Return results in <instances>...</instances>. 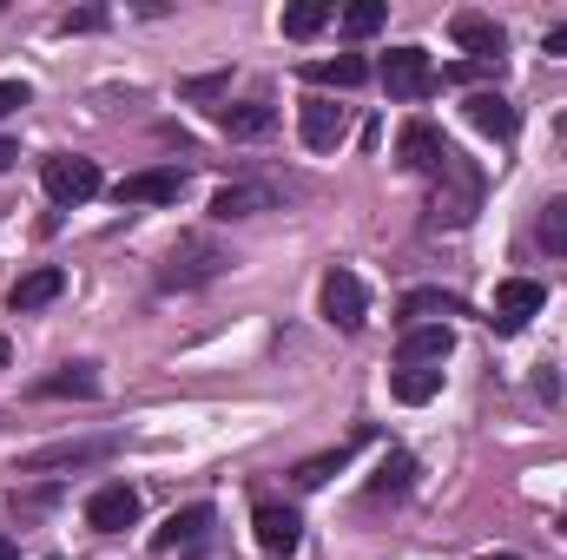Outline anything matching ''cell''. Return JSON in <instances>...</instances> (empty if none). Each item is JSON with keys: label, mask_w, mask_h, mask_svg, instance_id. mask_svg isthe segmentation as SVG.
<instances>
[{"label": "cell", "mask_w": 567, "mask_h": 560, "mask_svg": "<svg viewBox=\"0 0 567 560\" xmlns=\"http://www.w3.org/2000/svg\"><path fill=\"white\" fill-rule=\"evenodd\" d=\"M475 211H482V165H475V158H462V152H449V158H442V172H435L429 225H435V231H462Z\"/></svg>", "instance_id": "cell-1"}, {"label": "cell", "mask_w": 567, "mask_h": 560, "mask_svg": "<svg viewBox=\"0 0 567 560\" xmlns=\"http://www.w3.org/2000/svg\"><path fill=\"white\" fill-rule=\"evenodd\" d=\"M231 258L218 251V238H205V231H185L172 251H165V265H158V290H198V283H212L225 271Z\"/></svg>", "instance_id": "cell-2"}, {"label": "cell", "mask_w": 567, "mask_h": 560, "mask_svg": "<svg viewBox=\"0 0 567 560\" xmlns=\"http://www.w3.org/2000/svg\"><path fill=\"white\" fill-rule=\"evenodd\" d=\"M40 185H47V198H53V205H86V198H93L106 178H100V165H93V158H80V152H60V158H47Z\"/></svg>", "instance_id": "cell-3"}, {"label": "cell", "mask_w": 567, "mask_h": 560, "mask_svg": "<svg viewBox=\"0 0 567 560\" xmlns=\"http://www.w3.org/2000/svg\"><path fill=\"white\" fill-rule=\"evenodd\" d=\"M120 442L113 435H86V442H53V448H33V455H20V475H66V468H93V462H106Z\"/></svg>", "instance_id": "cell-4"}, {"label": "cell", "mask_w": 567, "mask_h": 560, "mask_svg": "<svg viewBox=\"0 0 567 560\" xmlns=\"http://www.w3.org/2000/svg\"><path fill=\"white\" fill-rule=\"evenodd\" d=\"M133 521H140V488L106 481V488L86 495V528H93V535H126Z\"/></svg>", "instance_id": "cell-5"}, {"label": "cell", "mask_w": 567, "mask_h": 560, "mask_svg": "<svg viewBox=\"0 0 567 560\" xmlns=\"http://www.w3.org/2000/svg\"><path fill=\"white\" fill-rule=\"evenodd\" d=\"M383 86H390V100H423L429 86H435V66H429L423 46H396V53H383Z\"/></svg>", "instance_id": "cell-6"}, {"label": "cell", "mask_w": 567, "mask_h": 560, "mask_svg": "<svg viewBox=\"0 0 567 560\" xmlns=\"http://www.w3.org/2000/svg\"><path fill=\"white\" fill-rule=\"evenodd\" d=\"M185 198V172L178 165H145L120 178V205H178Z\"/></svg>", "instance_id": "cell-7"}, {"label": "cell", "mask_w": 567, "mask_h": 560, "mask_svg": "<svg viewBox=\"0 0 567 560\" xmlns=\"http://www.w3.org/2000/svg\"><path fill=\"white\" fill-rule=\"evenodd\" d=\"M323 317L337 323V330H363V317H370V290L357 271H330L323 278Z\"/></svg>", "instance_id": "cell-8"}, {"label": "cell", "mask_w": 567, "mask_h": 560, "mask_svg": "<svg viewBox=\"0 0 567 560\" xmlns=\"http://www.w3.org/2000/svg\"><path fill=\"white\" fill-rule=\"evenodd\" d=\"M542 303H548V283H535V278H508L502 290H495V317H488V323L515 336V330H522L528 317H542Z\"/></svg>", "instance_id": "cell-9"}, {"label": "cell", "mask_w": 567, "mask_h": 560, "mask_svg": "<svg viewBox=\"0 0 567 560\" xmlns=\"http://www.w3.org/2000/svg\"><path fill=\"white\" fill-rule=\"evenodd\" d=\"M449 152H455V145L442 139V133H435L429 120H410V126L396 133V158H403V172H429V178H435Z\"/></svg>", "instance_id": "cell-10"}, {"label": "cell", "mask_w": 567, "mask_h": 560, "mask_svg": "<svg viewBox=\"0 0 567 560\" xmlns=\"http://www.w3.org/2000/svg\"><path fill=\"white\" fill-rule=\"evenodd\" d=\"M455 40L468 46V60L475 66H495L502 73V53H508V33L488 20V13H455Z\"/></svg>", "instance_id": "cell-11"}, {"label": "cell", "mask_w": 567, "mask_h": 560, "mask_svg": "<svg viewBox=\"0 0 567 560\" xmlns=\"http://www.w3.org/2000/svg\"><path fill=\"white\" fill-rule=\"evenodd\" d=\"M251 528H258V548H265V554H290V548L303 541V521H297V508H284V501H258V508H251Z\"/></svg>", "instance_id": "cell-12"}, {"label": "cell", "mask_w": 567, "mask_h": 560, "mask_svg": "<svg viewBox=\"0 0 567 560\" xmlns=\"http://www.w3.org/2000/svg\"><path fill=\"white\" fill-rule=\"evenodd\" d=\"M297 133H303L310 152H330V145H343V133H350V113H343L337 100H310V106L297 113Z\"/></svg>", "instance_id": "cell-13"}, {"label": "cell", "mask_w": 567, "mask_h": 560, "mask_svg": "<svg viewBox=\"0 0 567 560\" xmlns=\"http://www.w3.org/2000/svg\"><path fill=\"white\" fill-rule=\"evenodd\" d=\"M60 290H66V271H60V265H40V271L13 278V290H7V310H13V317H27V310H47Z\"/></svg>", "instance_id": "cell-14"}, {"label": "cell", "mask_w": 567, "mask_h": 560, "mask_svg": "<svg viewBox=\"0 0 567 560\" xmlns=\"http://www.w3.org/2000/svg\"><path fill=\"white\" fill-rule=\"evenodd\" d=\"M449 350H455V330H449V323H416V330H403V363H416V370H442Z\"/></svg>", "instance_id": "cell-15"}, {"label": "cell", "mask_w": 567, "mask_h": 560, "mask_svg": "<svg viewBox=\"0 0 567 560\" xmlns=\"http://www.w3.org/2000/svg\"><path fill=\"white\" fill-rule=\"evenodd\" d=\"M218 126H225L231 139H265V133L278 126V106H271V100H238V106H218Z\"/></svg>", "instance_id": "cell-16"}, {"label": "cell", "mask_w": 567, "mask_h": 560, "mask_svg": "<svg viewBox=\"0 0 567 560\" xmlns=\"http://www.w3.org/2000/svg\"><path fill=\"white\" fill-rule=\"evenodd\" d=\"M468 126H475V133H488V139H515L522 113H515L502 93H468Z\"/></svg>", "instance_id": "cell-17"}, {"label": "cell", "mask_w": 567, "mask_h": 560, "mask_svg": "<svg viewBox=\"0 0 567 560\" xmlns=\"http://www.w3.org/2000/svg\"><path fill=\"white\" fill-rule=\"evenodd\" d=\"M205 535H212V508L198 501V508H178V515L152 535V548H158V554H172V548H198Z\"/></svg>", "instance_id": "cell-18"}, {"label": "cell", "mask_w": 567, "mask_h": 560, "mask_svg": "<svg viewBox=\"0 0 567 560\" xmlns=\"http://www.w3.org/2000/svg\"><path fill=\"white\" fill-rule=\"evenodd\" d=\"M271 205H278V198H271L265 185H225V191L212 198V218L231 225V218H258V211H271Z\"/></svg>", "instance_id": "cell-19"}, {"label": "cell", "mask_w": 567, "mask_h": 560, "mask_svg": "<svg viewBox=\"0 0 567 560\" xmlns=\"http://www.w3.org/2000/svg\"><path fill=\"white\" fill-rule=\"evenodd\" d=\"M40 396H73V403H93V396H100V376H93V363H60L53 376H40Z\"/></svg>", "instance_id": "cell-20"}, {"label": "cell", "mask_w": 567, "mask_h": 560, "mask_svg": "<svg viewBox=\"0 0 567 560\" xmlns=\"http://www.w3.org/2000/svg\"><path fill=\"white\" fill-rule=\"evenodd\" d=\"M462 303L449 297V290H410L403 303H396V317H403V330H416V323H442V317H455Z\"/></svg>", "instance_id": "cell-21"}, {"label": "cell", "mask_w": 567, "mask_h": 560, "mask_svg": "<svg viewBox=\"0 0 567 560\" xmlns=\"http://www.w3.org/2000/svg\"><path fill=\"white\" fill-rule=\"evenodd\" d=\"M303 80H310V86H363V80H370V60H357V53L310 60V66H303Z\"/></svg>", "instance_id": "cell-22"}, {"label": "cell", "mask_w": 567, "mask_h": 560, "mask_svg": "<svg viewBox=\"0 0 567 560\" xmlns=\"http://www.w3.org/2000/svg\"><path fill=\"white\" fill-rule=\"evenodd\" d=\"M390 390H396V403H410V409H423L442 396V370H416V363H403L396 376H390Z\"/></svg>", "instance_id": "cell-23"}, {"label": "cell", "mask_w": 567, "mask_h": 560, "mask_svg": "<svg viewBox=\"0 0 567 560\" xmlns=\"http://www.w3.org/2000/svg\"><path fill=\"white\" fill-rule=\"evenodd\" d=\"M343 462H350V448H323V455H310V462H297V468H290V488H303V495H310V488H323L330 475H343Z\"/></svg>", "instance_id": "cell-24"}, {"label": "cell", "mask_w": 567, "mask_h": 560, "mask_svg": "<svg viewBox=\"0 0 567 560\" xmlns=\"http://www.w3.org/2000/svg\"><path fill=\"white\" fill-rule=\"evenodd\" d=\"M330 13H337L330 0H297V7H284V33H290V40H310V33L330 27Z\"/></svg>", "instance_id": "cell-25"}, {"label": "cell", "mask_w": 567, "mask_h": 560, "mask_svg": "<svg viewBox=\"0 0 567 560\" xmlns=\"http://www.w3.org/2000/svg\"><path fill=\"white\" fill-rule=\"evenodd\" d=\"M410 475H416V462H410L403 448H390L383 468H377V481H370V495H377V501H383V495H410Z\"/></svg>", "instance_id": "cell-26"}, {"label": "cell", "mask_w": 567, "mask_h": 560, "mask_svg": "<svg viewBox=\"0 0 567 560\" xmlns=\"http://www.w3.org/2000/svg\"><path fill=\"white\" fill-rule=\"evenodd\" d=\"M383 27V0H357V7H343V33L350 40H370Z\"/></svg>", "instance_id": "cell-27"}, {"label": "cell", "mask_w": 567, "mask_h": 560, "mask_svg": "<svg viewBox=\"0 0 567 560\" xmlns=\"http://www.w3.org/2000/svg\"><path fill=\"white\" fill-rule=\"evenodd\" d=\"M542 245H548L555 258H567V198H555V205L542 211Z\"/></svg>", "instance_id": "cell-28"}, {"label": "cell", "mask_w": 567, "mask_h": 560, "mask_svg": "<svg viewBox=\"0 0 567 560\" xmlns=\"http://www.w3.org/2000/svg\"><path fill=\"white\" fill-rule=\"evenodd\" d=\"M20 106H33V93H27L20 80H0V120H7V113H20Z\"/></svg>", "instance_id": "cell-29"}, {"label": "cell", "mask_w": 567, "mask_h": 560, "mask_svg": "<svg viewBox=\"0 0 567 560\" xmlns=\"http://www.w3.org/2000/svg\"><path fill=\"white\" fill-rule=\"evenodd\" d=\"M212 93H225V80H218V73H205V80H185V100H212Z\"/></svg>", "instance_id": "cell-30"}, {"label": "cell", "mask_w": 567, "mask_h": 560, "mask_svg": "<svg viewBox=\"0 0 567 560\" xmlns=\"http://www.w3.org/2000/svg\"><path fill=\"white\" fill-rule=\"evenodd\" d=\"M542 53H555V60H567V27H548V33H542Z\"/></svg>", "instance_id": "cell-31"}, {"label": "cell", "mask_w": 567, "mask_h": 560, "mask_svg": "<svg viewBox=\"0 0 567 560\" xmlns=\"http://www.w3.org/2000/svg\"><path fill=\"white\" fill-rule=\"evenodd\" d=\"M13 158H20V152H13V145L0 139V172H7V165H13Z\"/></svg>", "instance_id": "cell-32"}, {"label": "cell", "mask_w": 567, "mask_h": 560, "mask_svg": "<svg viewBox=\"0 0 567 560\" xmlns=\"http://www.w3.org/2000/svg\"><path fill=\"white\" fill-rule=\"evenodd\" d=\"M7 356H13V343H7V336H0V370H7Z\"/></svg>", "instance_id": "cell-33"}, {"label": "cell", "mask_w": 567, "mask_h": 560, "mask_svg": "<svg viewBox=\"0 0 567 560\" xmlns=\"http://www.w3.org/2000/svg\"><path fill=\"white\" fill-rule=\"evenodd\" d=\"M0 560H13V541H7V535H0Z\"/></svg>", "instance_id": "cell-34"}, {"label": "cell", "mask_w": 567, "mask_h": 560, "mask_svg": "<svg viewBox=\"0 0 567 560\" xmlns=\"http://www.w3.org/2000/svg\"><path fill=\"white\" fill-rule=\"evenodd\" d=\"M482 560H522V554H482Z\"/></svg>", "instance_id": "cell-35"}, {"label": "cell", "mask_w": 567, "mask_h": 560, "mask_svg": "<svg viewBox=\"0 0 567 560\" xmlns=\"http://www.w3.org/2000/svg\"><path fill=\"white\" fill-rule=\"evenodd\" d=\"M561 535H567V521H561Z\"/></svg>", "instance_id": "cell-36"}]
</instances>
